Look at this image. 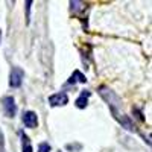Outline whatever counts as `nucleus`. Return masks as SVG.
I'll list each match as a JSON object with an SVG mask.
<instances>
[{"instance_id": "obj_1", "label": "nucleus", "mask_w": 152, "mask_h": 152, "mask_svg": "<svg viewBox=\"0 0 152 152\" xmlns=\"http://www.w3.org/2000/svg\"><path fill=\"white\" fill-rule=\"evenodd\" d=\"M97 91H99L100 96H102V99L108 104V107H110V110H111V113H113V117L119 122V119L125 116V114L120 111V108H122V100H120V97L114 93L111 88H108L107 85H100V87L97 88Z\"/></svg>"}, {"instance_id": "obj_2", "label": "nucleus", "mask_w": 152, "mask_h": 152, "mask_svg": "<svg viewBox=\"0 0 152 152\" xmlns=\"http://www.w3.org/2000/svg\"><path fill=\"white\" fill-rule=\"evenodd\" d=\"M23 76H24V73H23V70H21L20 67H12L11 75H9V85H11L12 88L21 87V84H23Z\"/></svg>"}, {"instance_id": "obj_3", "label": "nucleus", "mask_w": 152, "mask_h": 152, "mask_svg": "<svg viewBox=\"0 0 152 152\" xmlns=\"http://www.w3.org/2000/svg\"><path fill=\"white\" fill-rule=\"evenodd\" d=\"M49 104H50V107H64L69 104V96L64 91L55 93L49 97Z\"/></svg>"}, {"instance_id": "obj_4", "label": "nucleus", "mask_w": 152, "mask_h": 152, "mask_svg": "<svg viewBox=\"0 0 152 152\" xmlns=\"http://www.w3.org/2000/svg\"><path fill=\"white\" fill-rule=\"evenodd\" d=\"M3 111L8 117H14L17 113V105H15V99L12 96L3 97Z\"/></svg>"}, {"instance_id": "obj_5", "label": "nucleus", "mask_w": 152, "mask_h": 152, "mask_svg": "<svg viewBox=\"0 0 152 152\" xmlns=\"http://www.w3.org/2000/svg\"><path fill=\"white\" fill-rule=\"evenodd\" d=\"M21 119L26 128H37L38 126V116L35 111H24Z\"/></svg>"}, {"instance_id": "obj_6", "label": "nucleus", "mask_w": 152, "mask_h": 152, "mask_svg": "<svg viewBox=\"0 0 152 152\" xmlns=\"http://www.w3.org/2000/svg\"><path fill=\"white\" fill-rule=\"evenodd\" d=\"M90 96H91V93L88 91V90H82L81 91V94H79V97L76 99V108H81V110H84L85 107H87V104H88V99H90Z\"/></svg>"}, {"instance_id": "obj_7", "label": "nucleus", "mask_w": 152, "mask_h": 152, "mask_svg": "<svg viewBox=\"0 0 152 152\" xmlns=\"http://www.w3.org/2000/svg\"><path fill=\"white\" fill-rule=\"evenodd\" d=\"M78 82L85 84V82H87V78H85V75H84L82 72H79V70H75V72L72 73L70 79H69V82H67L66 85H73V84H78Z\"/></svg>"}, {"instance_id": "obj_8", "label": "nucleus", "mask_w": 152, "mask_h": 152, "mask_svg": "<svg viewBox=\"0 0 152 152\" xmlns=\"http://www.w3.org/2000/svg\"><path fill=\"white\" fill-rule=\"evenodd\" d=\"M20 137H21V151H23V152H34L32 145H31V140L28 138V135L21 131V132H20Z\"/></svg>"}, {"instance_id": "obj_9", "label": "nucleus", "mask_w": 152, "mask_h": 152, "mask_svg": "<svg viewBox=\"0 0 152 152\" xmlns=\"http://www.w3.org/2000/svg\"><path fill=\"white\" fill-rule=\"evenodd\" d=\"M38 152H50V145L46 143V142L40 143L38 145Z\"/></svg>"}, {"instance_id": "obj_10", "label": "nucleus", "mask_w": 152, "mask_h": 152, "mask_svg": "<svg viewBox=\"0 0 152 152\" xmlns=\"http://www.w3.org/2000/svg\"><path fill=\"white\" fill-rule=\"evenodd\" d=\"M24 5H26V23L29 24V20H31V15H29V12H31V6H32V2H31V0H28V2L24 3Z\"/></svg>"}, {"instance_id": "obj_11", "label": "nucleus", "mask_w": 152, "mask_h": 152, "mask_svg": "<svg viewBox=\"0 0 152 152\" xmlns=\"http://www.w3.org/2000/svg\"><path fill=\"white\" fill-rule=\"evenodd\" d=\"M142 135V138H143V140L152 148V134H140Z\"/></svg>"}, {"instance_id": "obj_12", "label": "nucleus", "mask_w": 152, "mask_h": 152, "mask_svg": "<svg viewBox=\"0 0 152 152\" xmlns=\"http://www.w3.org/2000/svg\"><path fill=\"white\" fill-rule=\"evenodd\" d=\"M69 151H79V149H82V146L79 145V143H76V145H67L66 146Z\"/></svg>"}, {"instance_id": "obj_13", "label": "nucleus", "mask_w": 152, "mask_h": 152, "mask_svg": "<svg viewBox=\"0 0 152 152\" xmlns=\"http://www.w3.org/2000/svg\"><path fill=\"white\" fill-rule=\"evenodd\" d=\"M5 137H3V134H2V131H0V152H5Z\"/></svg>"}, {"instance_id": "obj_14", "label": "nucleus", "mask_w": 152, "mask_h": 152, "mask_svg": "<svg viewBox=\"0 0 152 152\" xmlns=\"http://www.w3.org/2000/svg\"><path fill=\"white\" fill-rule=\"evenodd\" d=\"M134 114H137V119H138V120H142V122L145 120V117H143V114H142V111H138L137 108H134Z\"/></svg>"}, {"instance_id": "obj_15", "label": "nucleus", "mask_w": 152, "mask_h": 152, "mask_svg": "<svg viewBox=\"0 0 152 152\" xmlns=\"http://www.w3.org/2000/svg\"><path fill=\"white\" fill-rule=\"evenodd\" d=\"M0 41H2V31H0Z\"/></svg>"}, {"instance_id": "obj_16", "label": "nucleus", "mask_w": 152, "mask_h": 152, "mask_svg": "<svg viewBox=\"0 0 152 152\" xmlns=\"http://www.w3.org/2000/svg\"><path fill=\"white\" fill-rule=\"evenodd\" d=\"M58 152H61V151H58Z\"/></svg>"}]
</instances>
